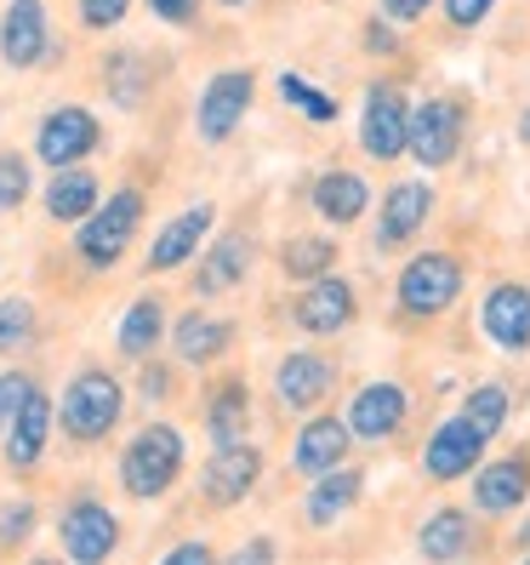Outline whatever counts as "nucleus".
<instances>
[{
    "instance_id": "nucleus-1",
    "label": "nucleus",
    "mask_w": 530,
    "mask_h": 565,
    "mask_svg": "<svg viewBox=\"0 0 530 565\" xmlns=\"http://www.w3.org/2000/svg\"><path fill=\"white\" fill-rule=\"evenodd\" d=\"M462 291H468V257L451 246H428L393 280V309L411 326H428V320H445L462 303Z\"/></svg>"
},
{
    "instance_id": "nucleus-2",
    "label": "nucleus",
    "mask_w": 530,
    "mask_h": 565,
    "mask_svg": "<svg viewBox=\"0 0 530 565\" xmlns=\"http://www.w3.org/2000/svg\"><path fill=\"white\" fill-rule=\"evenodd\" d=\"M183 435L172 423H149V428H138L131 435V446L120 451V486L138 497V503H154V497H165L177 486V475H183Z\"/></svg>"
},
{
    "instance_id": "nucleus-3",
    "label": "nucleus",
    "mask_w": 530,
    "mask_h": 565,
    "mask_svg": "<svg viewBox=\"0 0 530 565\" xmlns=\"http://www.w3.org/2000/svg\"><path fill=\"white\" fill-rule=\"evenodd\" d=\"M143 189H115L109 201H97V212L75 228V252L86 269H115V263L126 257V246L138 241V228H143Z\"/></svg>"
},
{
    "instance_id": "nucleus-4",
    "label": "nucleus",
    "mask_w": 530,
    "mask_h": 565,
    "mask_svg": "<svg viewBox=\"0 0 530 565\" xmlns=\"http://www.w3.org/2000/svg\"><path fill=\"white\" fill-rule=\"evenodd\" d=\"M468 143V104L456 92H434L411 104V160L422 172H451Z\"/></svg>"
},
{
    "instance_id": "nucleus-5",
    "label": "nucleus",
    "mask_w": 530,
    "mask_h": 565,
    "mask_svg": "<svg viewBox=\"0 0 530 565\" xmlns=\"http://www.w3.org/2000/svg\"><path fill=\"white\" fill-rule=\"evenodd\" d=\"M126 412V388L104 372V365H86V372L69 377V388H63V401H57V417H63V435L91 446V440H104L109 428L120 423Z\"/></svg>"
},
{
    "instance_id": "nucleus-6",
    "label": "nucleus",
    "mask_w": 530,
    "mask_h": 565,
    "mask_svg": "<svg viewBox=\"0 0 530 565\" xmlns=\"http://www.w3.org/2000/svg\"><path fill=\"white\" fill-rule=\"evenodd\" d=\"M359 149L377 166H400L411 154V97L400 81H371L359 104Z\"/></svg>"
},
{
    "instance_id": "nucleus-7",
    "label": "nucleus",
    "mask_w": 530,
    "mask_h": 565,
    "mask_svg": "<svg viewBox=\"0 0 530 565\" xmlns=\"http://www.w3.org/2000/svg\"><path fill=\"white\" fill-rule=\"evenodd\" d=\"M291 326L303 331V338H337V331H348L359 320V291L354 280H343L337 269L320 275V280H303L291 297Z\"/></svg>"
},
{
    "instance_id": "nucleus-8",
    "label": "nucleus",
    "mask_w": 530,
    "mask_h": 565,
    "mask_svg": "<svg viewBox=\"0 0 530 565\" xmlns=\"http://www.w3.org/2000/svg\"><path fill=\"white\" fill-rule=\"evenodd\" d=\"M257 104V75L251 70H223V75H212L206 86H201V104H194V131L217 149V143H228L240 131V120H246V109Z\"/></svg>"
},
{
    "instance_id": "nucleus-9",
    "label": "nucleus",
    "mask_w": 530,
    "mask_h": 565,
    "mask_svg": "<svg viewBox=\"0 0 530 565\" xmlns=\"http://www.w3.org/2000/svg\"><path fill=\"white\" fill-rule=\"evenodd\" d=\"M479 338L502 354H530V280H496L479 297Z\"/></svg>"
},
{
    "instance_id": "nucleus-10",
    "label": "nucleus",
    "mask_w": 530,
    "mask_h": 565,
    "mask_svg": "<svg viewBox=\"0 0 530 565\" xmlns=\"http://www.w3.org/2000/svg\"><path fill=\"white\" fill-rule=\"evenodd\" d=\"M485 446H490V440L479 435V428L462 417V412H451V417L434 423V435L422 440V475L440 480V486H445V480H468L479 462H485Z\"/></svg>"
},
{
    "instance_id": "nucleus-11",
    "label": "nucleus",
    "mask_w": 530,
    "mask_h": 565,
    "mask_svg": "<svg viewBox=\"0 0 530 565\" xmlns=\"http://www.w3.org/2000/svg\"><path fill=\"white\" fill-rule=\"evenodd\" d=\"M428 217H434V183L428 178H400L388 183V194L377 201V252H405Z\"/></svg>"
},
{
    "instance_id": "nucleus-12",
    "label": "nucleus",
    "mask_w": 530,
    "mask_h": 565,
    "mask_svg": "<svg viewBox=\"0 0 530 565\" xmlns=\"http://www.w3.org/2000/svg\"><path fill=\"white\" fill-rule=\"evenodd\" d=\"M57 41L46 23V0H7L0 12V63L7 70H35V63H52Z\"/></svg>"
},
{
    "instance_id": "nucleus-13",
    "label": "nucleus",
    "mask_w": 530,
    "mask_h": 565,
    "mask_svg": "<svg viewBox=\"0 0 530 565\" xmlns=\"http://www.w3.org/2000/svg\"><path fill=\"white\" fill-rule=\"evenodd\" d=\"M97 143H104V126H97L91 109L80 104H63L41 120L35 131V154L52 166V172H63V166H80L86 154H97Z\"/></svg>"
},
{
    "instance_id": "nucleus-14",
    "label": "nucleus",
    "mask_w": 530,
    "mask_h": 565,
    "mask_svg": "<svg viewBox=\"0 0 530 565\" xmlns=\"http://www.w3.org/2000/svg\"><path fill=\"white\" fill-rule=\"evenodd\" d=\"M331 388H337V365H331V354H320V349H291V354H280V365H274V401H280L285 412H314V406H325Z\"/></svg>"
},
{
    "instance_id": "nucleus-15",
    "label": "nucleus",
    "mask_w": 530,
    "mask_h": 565,
    "mask_svg": "<svg viewBox=\"0 0 530 565\" xmlns=\"http://www.w3.org/2000/svg\"><path fill=\"white\" fill-rule=\"evenodd\" d=\"M411 417V388L405 383H366V388H354L348 394V428H354V440H393L405 428Z\"/></svg>"
},
{
    "instance_id": "nucleus-16",
    "label": "nucleus",
    "mask_w": 530,
    "mask_h": 565,
    "mask_svg": "<svg viewBox=\"0 0 530 565\" xmlns=\"http://www.w3.org/2000/svg\"><path fill=\"white\" fill-rule=\"evenodd\" d=\"M63 554H69V565H104L115 548H120V520L91 503V497H80V503L63 509Z\"/></svg>"
},
{
    "instance_id": "nucleus-17",
    "label": "nucleus",
    "mask_w": 530,
    "mask_h": 565,
    "mask_svg": "<svg viewBox=\"0 0 530 565\" xmlns=\"http://www.w3.org/2000/svg\"><path fill=\"white\" fill-rule=\"evenodd\" d=\"M309 201H314L320 223H331V228H354V223H366V212H371L377 194H371V178L359 172V166H331V172L314 178Z\"/></svg>"
},
{
    "instance_id": "nucleus-18",
    "label": "nucleus",
    "mask_w": 530,
    "mask_h": 565,
    "mask_svg": "<svg viewBox=\"0 0 530 565\" xmlns=\"http://www.w3.org/2000/svg\"><path fill=\"white\" fill-rule=\"evenodd\" d=\"M474 480V514L485 520H502V514H519L530 503V457H496V462H479L468 475Z\"/></svg>"
},
{
    "instance_id": "nucleus-19",
    "label": "nucleus",
    "mask_w": 530,
    "mask_h": 565,
    "mask_svg": "<svg viewBox=\"0 0 530 565\" xmlns=\"http://www.w3.org/2000/svg\"><path fill=\"white\" fill-rule=\"evenodd\" d=\"M348 446H354L348 417H309L303 428H296V440H291V469L303 480H320L331 469H343Z\"/></svg>"
},
{
    "instance_id": "nucleus-20",
    "label": "nucleus",
    "mask_w": 530,
    "mask_h": 565,
    "mask_svg": "<svg viewBox=\"0 0 530 565\" xmlns=\"http://www.w3.org/2000/svg\"><path fill=\"white\" fill-rule=\"evenodd\" d=\"M212 223H217V206H212V201L177 212L172 223H160V235H154V246H149V257H143V269H149V275H172V269H183V263L201 252V241L212 235Z\"/></svg>"
},
{
    "instance_id": "nucleus-21",
    "label": "nucleus",
    "mask_w": 530,
    "mask_h": 565,
    "mask_svg": "<svg viewBox=\"0 0 530 565\" xmlns=\"http://www.w3.org/2000/svg\"><path fill=\"white\" fill-rule=\"evenodd\" d=\"M257 475H262V451L251 440H235V446H217L212 451V462L201 469V491H206V503L235 509L240 497L257 486Z\"/></svg>"
},
{
    "instance_id": "nucleus-22",
    "label": "nucleus",
    "mask_w": 530,
    "mask_h": 565,
    "mask_svg": "<svg viewBox=\"0 0 530 565\" xmlns=\"http://www.w3.org/2000/svg\"><path fill=\"white\" fill-rule=\"evenodd\" d=\"M52 417H57V406L46 401L41 388H29V401L18 406V417H12V428H7V462L18 475H29L41 462V451H46V440H52Z\"/></svg>"
},
{
    "instance_id": "nucleus-23",
    "label": "nucleus",
    "mask_w": 530,
    "mask_h": 565,
    "mask_svg": "<svg viewBox=\"0 0 530 565\" xmlns=\"http://www.w3.org/2000/svg\"><path fill=\"white\" fill-rule=\"evenodd\" d=\"M417 554L428 565H456V559H468L474 554V514L468 509H440V514H428L422 531H417Z\"/></svg>"
},
{
    "instance_id": "nucleus-24",
    "label": "nucleus",
    "mask_w": 530,
    "mask_h": 565,
    "mask_svg": "<svg viewBox=\"0 0 530 565\" xmlns=\"http://www.w3.org/2000/svg\"><path fill=\"white\" fill-rule=\"evenodd\" d=\"M251 263H257V246H251L246 235H223V241L201 257L194 291H201V297H223V291H235V286H246Z\"/></svg>"
},
{
    "instance_id": "nucleus-25",
    "label": "nucleus",
    "mask_w": 530,
    "mask_h": 565,
    "mask_svg": "<svg viewBox=\"0 0 530 565\" xmlns=\"http://www.w3.org/2000/svg\"><path fill=\"white\" fill-rule=\"evenodd\" d=\"M104 201V183H97L91 166H63V172L46 183V217L52 223H86Z\"/></svg>"
},
{
    "instance_id": "nucleus-26",
    "label": "nucleus",
    "mask_w": 530,
    "mask_h": 565,
    "mask_svg": "<svg viewBox=\"0 0 530 565\" xmlns=\"http://www.w3.org/2000/svg\"><path fill=\"white\" fill-rule=\"evenodd\" d=\"M172 343H177V360H188V365H212V360L228 354V343H235V326H228L223 315L188 309V315H177Z\"/></svg>"
},
{
    "instance_id": "nucleus-27",
    "label": "nucleus",
    "mask_w": 530,
    "mask_h": 565,
    "mask_svg": "<svg viewBox=\"0 0 530 565\" xmlns=\"http://www.w3.org/2000/svg\"><path fill=\"white\" fill-rule=\"evenodd\" d=\"M359 486H366V480H359L354 469H331V475H320V480H314V491L303 497V520H309V525H331V520H343V514L359 503Z\"/></svg>"
},
{
    "instance_id": "nucleus-28",
    "label": "nucleus",
    "mask_w": 530,
    "mask_h": 565,
    "mask_svg": "<svg viewBox=\"0 0 530 565\" xmlns=\"http://www.w3.org/2000/svg\"><path fill=\"white\" fill-rule=\"evenodd\" d=\"M160 338H165V303H160V297H138V303L120 315V331H115L120 354L126 360H149Z\"/></svg>"
},
{
    "instance_id": "nucleus-29",
    "label": "nucleus",
    "mask_w": 530,
    "mask_h": 565,
    "mask_svg": "<svg viewBox=\"0 0 530 565\" xmlns=\"http://www.w3.org/2000/svg\"><path fill=\"white\" fill-rule=\"evenodd\" d=\"M246 423H251V394H246V383H223L212 401H206V435H212V446L246 440Z\"/></svg>"
},
{
    "instance_id": "nucleus-30",
    "label": "nucleus",
    "mask_w": 530,
    "mask_h": 565,
    "mask_svg": "<svg viewBox=\"0 0 530 565\" xmlns=\"http://www.w3.org/2000/svg\"><path fill=\"white\" fill-rule=\"evenodd\" d=\"M280 269H285V280H320V275H331L337 269V241L331 235H291L285 246H280Z\"/></svg>"
},
{
    "instance_id": "nucleus-31",
    "label": "nucleus",
    "mask_w": 530,
    "mask_h": 565,
    "mask_svg": "<svg viewBox=\"0 0 530 565\" xmlns=\"http://www.w3.org/2000/svg\"><path fill=\"white\" fill-rule=\"evenodd\" d=\"M462 417H468L485 440H496L508 428V417H513V394H508V383H474L468 394H462Z\"/></svg>"
},
{
    "instance_id": "nucleus-32",
    "label": "nucleus",
    "mask_w": 530,
    "mask_h": 565,
    "mask_svg": "<svg viewBox=\"0 0 530 565\" xmlns=\"http://www.w3.org/2000/svg\"><path fill=\"white\" fill-rule=\"evenodd\" d=\"M280 104H285L291 115H303L309 126H331V120L343 115V109H337V97L320 92L309 75H296V70H285V75H280Z\"/></svg>"
},
{
    "instance_id": "nucleus-33",
    "label": "nucleus",
    "mask_w": 530,
    "mask_h": 565,
    "mask_svg": "<svg viewBox=\"0 0 530 565\" xmlns=\"http://www.w3.org/2000/svg\"><path fill=\"white\" fill-rule=\"evenodd\" d=\"M104 81H109V97L120 109H138L143 104V86H149V63L138 52H120L104 63Z\"/></svg>"
},
{
    "instance_id": "nucleus-34",
    "label": "nucleus",
    "mask_w": 530,
    "mask_h": 565,
    "mask_svg": "<svg viewBox=\"0 0 530 565\" xmlns=\"http://www.w3.org/2000/svg\"><path fill=\"white\" fill-rule=\"evenodd\" d=\"M29 338H35V303L29 297H7L0 303V354H18Z\"/></svg>"
},
{
    "instance_id": "nucleus-35",
    "label": "nucleus",
    "mask_w": 530,
    "mask_h": 565,
    "mask_svg": "<svg viewBox=\"0 0 530 565\" xmlns=\"http://www.w3.org/2000/svg\"><path fill=\"white\" fill-rule=\"evenodd\" d=\"M29 201V160L18 149L0 154V206H23Z\"/></svg>"
},
{
    "instance_id": "nucleus-36",
    "label": "nucleus",
    "mask_w": 530,
    "mask_h": 565,
    "mask_svg": "<svg viewBox=\"0 0 530 565\" xmlns=\"http://www.w3.org/2000/svg\"><path fill=\"white\" fill-rule=\"evenodd\" d=\"M440 12H445V23L456 29V35H474V29L490 23L496 0H440Z\"/></svg>"
},
{
    "instance_id": "nucleus-37",
    "label": "nucleus",
    "mask_w": 530,
    "mask_h": 565,
    "mask_svg": "<svg viewBox=\"0 0 530 565\" xmlns=\"http://www.w3.org/2000/svg\"><path fill=\"white\" fill-rule=\"evenodd\" d=\"M75 12H80L86 29H97V35H104V29H120V23H126L131 0H75Z\"/></svg>"
},
{
    "instance_id": "nucleus-38",
    "label": "nucleus",
    "mask_w": 530,
    "mask_h": 565,
    "mask_svg": "<svg viewBox=\"0 0 530 565\" xmlns=\"http://www.w3.org/2000/svg\"><path fill=\"white\" fill-rule=\"evenodd\" d=\"M29 388H35V377H29V372H0V428H12L18 406L29 401Z\"/></svg>"
},
{
    "instance_id": "nucleus-39",
    "label": "nucleus",
    "mask_w": 530,
    "mask_h": 565,
    "mask_svg": "<svg viewBox=\"0 0 530 565\" xmlns=\"http://www.w3.org/2000/svg\"><path fill=\"white\" fill-rule=\"evenodd\" d=\"M359 35H366V52L371 57H393V52H400V23H393V18H366V29H359Z\"/></svg>"
},
{
    "instance_id": "nucleus-40",
    "label": "nucleus",
    "mask_w": 530,
    "mask_h": 565,
    "mask_svg": "<svg viewBox=\"0 0 530 565\" xmlns=\"http://www.w3.org/2000/svg\"><path fill=\"white\" fill-rule=\"evenodd\" d=\"M29 531H35V503H12L7 514H0V548H12V543H23Z\"/></svg>"
},
{
    "instance_id": "nucleus-41",
    "label": "nucleus",
    "mask_w": 530,
    "mask_h": 565,
    "mask_svg": "<svg viewBox=\"0 0 530 565\" xmlns=\"http://www.w3.org/2000/svg\"><path fill=\"white\" fill-rule=\"evenodd\" d=\"M223 565H280V548H274V537H246Z\"/></svg>"
},
{
    "instance_id": "nucleus-42",
    "label": "nucleus",
    "mask_w": 530,
    "mask_h": 565,
    "mask_svg": "<svg viewBox=\"0 0 530 565\" xmlns=\"http://www.w3.org/2000/svg\"><path fill=\"white\" fill-rule=\"evenodd\" d=\"M149 12L160 23H172V29H188L194 18H201V0H149Z\"/></svg>"
},
{
    "instance_id": "nucleus-43",
    "label": "nucleus",
    "mask_w": 530,
    "mask_h": 565,
    "mask_svg": "<svg viewBox=\"0 0 530 565\" xmlns=\"http://www.w3.org/2000/svg\"><path fill=\"white\" fill-rule=\"evenodd\" d=\"M434 7H440V0H382V18H393V23L405 29V23H422Z\"/></svg>"
},
{
    "instance_id": "nucleus-44",
    "label": "nucleus",
    "mask_w": 530,
    "mask_h": 565,
    "mask_svg": "<svg viewBox=\"0 0 530 565\" xmlns=\"http://www.w3.org/2000/svg\"><path fill=\"white\" fill-rule=\"evenodd\" d=\"M154 565H217V554H212V543H177L165 559H154Z\"/></svg>"
},
{
    "instance_id": "nucleus-45",
    "label": "nucleus",
    "mask_w": 530,
    "mask_h": 565,
    "mask_svg": "<svg viewBox=\"0 0 530 565\" xmlns=\"http://www.w3.org/2000/svg\"><path fill=\"white\" fill-rule=\"evenodd\" d=\"M165 388H172V377H165L160 365H149V372H143V394H149V401H160Z\"/></svg>"
},
{
    "instance_id": "nucleus-46",
    "label": "nucleus",
    "mask_w": 530,
    "mask_h": 565,
    "mask_svg": "<svg viewBox=\"0 0 530 565\" xmlns=\"http://www.w3.org/2000/svg\"><path fill=\"white\" fill-rule=\"evenodd\" d=\"M519 143L530 149V109H519Z\"/></svg>"
},
{
    "instance_id": "nucleus-47",
    "label": "nucleus",
    "mask_w": 530,
    "mask_h": 565,
    "mask_svg": "<svg viewBox=\"0 0 530 565\" xmlns=\"http://www.w3.org/2000/svg\"><path fill=\"white\" fill-rule=\"evenodd\" d=\"M217 7H228V12H240V7H251V0H217Z\"/></svg>"
},
{
    "instance_id": "nucleus-48",
    "label": "nucleus",
    "mask_w": 530,
    "mask_h": 565,
    "mask_svg": "<svg viewBox=\"0 0 530 565\" xmlns=\"http://www.w3.org/2000/svg\"><path fill=\"white\" fill-rule=\"evenodd\" d=\"M513 543H524V548H530V520L519 525V537H513Z\"/></svg>"
},
{
    "instance_id": "nucleus-49",
    "label": "nucleus",
    "mask_w": 530,
    "mask_h": 565,
    "mask_svg": "<svg viewBox=\"0 0 530 565\" xmlns=\"http://www.w3.org/2000/svg\"><path fill=\"white\" fill-rule=\"evenodd\" d=\"M35 565H63V559H35Z\"/></svg>"
},
{
    "instance_id": "nucleus-50",
    "label": "nucleus",
    "mask_w": 530,
    "mask_h": 565,
    "mask_svg": "<svg viewBox=\"0 0 530 565\" xmlns=\"http://www.w3.org/2000/svg\"><path fill=\"white\" fill-rule=\"evenodd\" d=\"M519 565H530V554H524V559H519Z\"/></svg>"
}]
</instances>
